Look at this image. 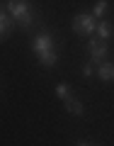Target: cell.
<instances>
[{"mask_svg":"<svg viewBox=\"0 0 114 146\" xmlns=\"http://www.w3.org/2000/svg\"><path fill=\"white\" fill-rule=\"evenodd\" d=\"M32 51L36 54V61L42 63L44 68H51L58 63V54H56V46H53V39L46 32L32 39Z\"/></svg>","mask_w":114,"mask_h":146,"instance_id":"obj_1","label":"cell"},{"mask_svg":"<svg viewBox=\"0 0 114 146\" xmlns=\"http://www.w3.org/2000/svg\"><path fill=\"white\" fill-rule=\"evenodd\" d=\"M107 7H109L107 0H97V3H95V7H92V17H102L104 12H107Z\"/></svg>","mask_w":114,"mask_h":146,"instance_id":"obj_9","label":"cell"},{"mask_svg":"<svg viewBox=\"0 0 114 146\" xmlns=\"http://www.w3.org/2000/svg\"><path fill=\"white\" fill-rule=\"evenodd\" d=\"M68 93H71V85H68V83H58V85H56V98L66 100V98H71Z\"/></svg>","mask_w":114,"mask_h":146,"instance_id":"obj_10","label":"cell"},{"mask_svg":"<svg viewBox=\"0 0 114 146\" xmlns=\"http://www.w3.org/2000/svg\"><path fill=\"white\" fill-rule=\"evenodd\" d=\"M97 76H100V80H104V83L114 80V63H109V61L100 63L97 66Z\"/></svg>","mask_w":114,"mask_h":146,"instance_id":"obj_6","label":"cell"},{"mask_svg":"<svg viewBox=\"0 0 114 146\" xmlns=\"http://www.w3.org/2000/svg\"><path fill=\"white\" fill-rule=\"evenodd\" d=\"M73 32L80 36H90L95 32V17L92 12H78L75 20H73Z\"/></svg>","mask_w":114,"mask_h":146,"instance_id":"obj_3","label":"cell"},{"mask_svg":"<svg viewBox=\"0 0 114 146\" xmlns=\"http://www.w3.org/2000/svg\"><path fill=\"white\" fill-rule=\"evenodd\" d=\"M63 102H66V110L71 112V115L83 117V112H85V110H83V102H80V100H75V98H66Z\"/></svg>","mask_w":114,"mask_h":146,"instance_id":"obj_7","label":"cell"},{"mask_svg":"<svg viewBox=\"0 0 114 146\" xmlns=\"http://www.w3.org/2000/svg\"><path fill=\"white\" fill-rule=\"evenodd\" d=\"M15 29V20L10 17V12H0V42H5Z\"/></svg>","mask_w":114,"mask_h":146,"instance_id":"obj_5","label":"cell"},{"mask_svg":"<svg viewBox=\"0 0 114 146\" xmlns=\"http://www.w3.org/2000/svg\"><path fill=\"white\" fill-rule=\"evenodd\" d=\"M97 36L102 39V42L112 39V36H114V27L109 25V22H100V25H97Z\"/></svg>","mask_w":114,"mask_h":146,"instance_id":"obj_8","label":"cell"},{"mask_svg":"<svg viewBox=\"0 0 114 146\" xmlns=\"http://www.w3.org/2000/svg\"><path fill=\"white\" fill-rule=\"evenodd\" d=\"M107 42H102V39H90L88 42V54H90V61L92 63H104V58H107Z\"/></svg>","mask_w":114,"mask_h":146,"instance_id":"obj_4","label":"cell"},{"mask_svg":"<svg viewBox=\"0 0 114 146\" xmlns=\"http://www.w3.org/2000/svg\"><path fill=\"white\" fill-rule=\"evenodd\" d=\"M92 71H95V63H92V61H88V63L83 66V76L88 78V76H92Z\"/></svg>","mask_w":114,"mask_h":146,"instance_id":"obj_11","label":"cell"},{"mask_svg":"<svg viewBox=\"0 0 114 146\" xmlns=\"http://www.w3.org/2000/svg\"><path fill=\"white\" fill-rule=\"evenodd\" d=\"M7 12L22 29H29L34 25V12H32V5L27 0H7Z\"/></svg>","mask_w":114,"mask_h":146,"instance_id":"obj_2","label":"cell"},{"mask_svg":"<svg viewBox=\"0 0 114 146\" xmlns=\"http://www.w3.org/2000/svg\"><path fill=\"white\" fill-rule=\"evenodd\" d=\"M78 146H90V144H88V141H80V144H78Z\"/></svg>","mask_w":114,"mask_h":146,"instance_id":"obj_12","label":"cell"}]
</instances>
